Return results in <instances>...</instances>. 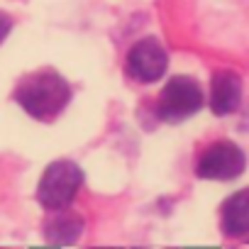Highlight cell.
<instances>
[{"label":"cell","mask_w":249,"mask_h":249,"mask_svg":"<svg viewBox=\"0 0 249 249\" xmlns=\"http://www.w3.org/2000/svg\"><path fill=\"white\" fill-rule=\"evenodd\" d=\"M15 100L25 107L27 115L37 120H52L69 105L71 88L56 71H39L20 81Z\"/></svg>","instance_id":"1"},{"label":"cell","mask_w":249,"mask_h":249,"mask_svg":"<svg viewBox=\"0 0 249 249\" xmlns=\"http://www.w3.org/2000/svg\"><path fill=\"white\" fill-rule=\"evenodd\" d=\"M81 183H83V171L73 161H69V159L54 161V164L47 166V171H44V176L39 181L37 200L47 210L66 208L76 198Z\"/></svg>","instance_id":"2"},{"label":"cell","mask_w":249,"mask_h":249,"mask_svg":"<svg viewBox=\"0 0 249 249\" xmlns=\"http://www.w3.org/2000/svg\"><path fill=\"white\" fill-rule=\"evenodd\" d=\"M200 107H203V90L193 78H186V76L171 78L164 86L157 103L159 117L166 122H183L193 117Z\"/></svg>","instance_id":"3"},{"label":"cell","mask_w":249,"mask_h":249,"mask_svg":"<svg viewBox=\"0 0 249 249\" xmlns=\"http://www.w3.org/2000/svg\"><path fill=\"white\" fill-rule=\"evenodd\" d=\"M244 152L234 142H215L198 159V176L213 181H230L244 171Z\"/></svg>","instance_id":"4"},{"label":"cell","mask_w":249,"mask_h":249,"mask_svg":"<svg viewBox=\"0 0 249 249\" xmlns=\"http://www.w3.org/2000/svg\"><path fill=\"white\" fill-rule=\"evenodd\" d=\"M166 66L169 56L157 39H142L127 54V73L142 83L159 81L166 73Z\"/></svg>","instance_id":"5"},{"label":"cell","mask_w":249,"mask_h":249,"mask_svg":"<svg viewBox=\"0 0 249 249\" xmlns=\"http://www.w3.org/2000/svg\"><path fill=\"white\" fill-rule=\"evenodd\" d=\"M81 232H83V217L69 210V205L49 210V217L44 222V237L49 244H73L78 242Z\"/></svg>","instance_id":"6"},{"label":"cell","mask_w":249,"mask_h":249,"mask_svg":"<svg viewBox=\"0 0 249 249\" xmlns=\"http://www.w3.org/2000/svg\"><path fill=\"white\" fill-rule=\"evenodd\" d=\"M242 103V81L232 71H220L210 86V107L215 115H230Z\"/></svg>","instance_id":"7"},{"label":"cell","mask_w":249,"mask_h":249,"mask_svg":"<svg viewBox=\"0 0 249 249\" xmlns=\"http://www.w3.org/2000/svg\"><path fill=\"white\" fill-rule=\"evenodd\" d=\"M222 230L232 237H244L249 230V193L237 191L222 205Z\"/></svg>","instance_id":"8"},{"label":"cell","mask_w":249,"mask_h":249,"mask_svg":"<svg viewBox=\"0 0 249 249\" xmlns=\"http://www.w3.org/2000/svg\"><path fill=\"white\" fill-rule=\"evenodd\" d=\"M10 27H13V20H10L5 13H0V42L5 39V35L10 32Z\"/></svg>","instance_id":"9"}]
</instances>
